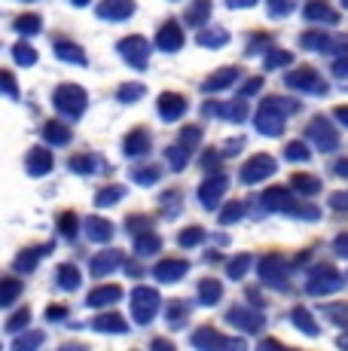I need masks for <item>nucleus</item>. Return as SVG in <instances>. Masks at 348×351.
Segmentation results:
<instances>
[{
  "instance_id": "f257e3e1",
  "label": "nucleus",
  "mask_w": 348,
  "mask_h": 351,
  "mask_svg": "<svg viewBox=\"0 0 348 351\" xmlns=\"http://www.w3.org/2000/svg\"><path fill=\"white\" fill-rule=\"evenodd\" d=\"M162 113H165V117H180V113H184V101L165 95L162 98Z\"/></svg>"
}]
</instances>
